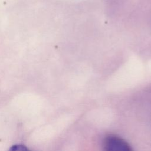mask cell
I'll return each instance as SVG.
<instances>
[{"mask_svg": "<svg viewBox=\"0 0 151 151\" xmlns=\"http://www.w3.org/2000/svg\"><path fill=\"white\" fill-rule=\"evenodd\" d=\"M106 150L109 151H129L132 149L130 145L124 139L115 135L107 136L104 142Z\"/></svg>", "mask_w": 151, "mask_h": 151, "instance_id": "obj_1", "label": "cell"}, {"mask_svg": "<svg viewBox=\"0 0 151 151\" xmlns=\"http://www.w3.org/2000/svg\"><path fill=\"white\" fill-rule=\"evenodd\" d=\"M10 150L12 151H24L27 150V149L24 145H15L12 146L10 149Z\"/></svg>", "mask_w": 151, "mask_h": 151, "instance_id": "obj_2", "label": "cell"}]
</instances>
